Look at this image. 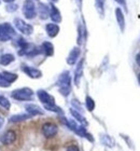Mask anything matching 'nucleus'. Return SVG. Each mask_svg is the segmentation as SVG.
<instances>
[{
	"label": "nucleus",
	"mask_w": 140,
	"mask_h": 151,
	"mask_svg": "<svg viewBox=\"0 0 140 151\" xmlns=\"http://www.w3.org/2000/svg\"><path fill=\"white\" fill-rule=\"evenodd\" d=\"M71 78H70V73L69 71H65L59 76L58 80H57V86L59 88V92L62 93L64 96H68L71 91Z\"/></svg>",
	"instance_id": "nucleus-1"
},
{
	"label": "nucleus",
	"mask_w": 140,
	"mask_h": 151,
	"mask_svg": "<svg viewBox=\"0 0 140 151\" xmlns=\"http://www.w3.org/2000/svg\"><path fill=\"white\" fill-rule=\"evenodd\" d=\"M11 95H12V97L14 99H16V101H31L32 97H34V92L29 88H23L13 91Z\"/></svg>",
	"instance_id": "nucleus-2"
},
{
	"label": "nucleus",
	"mask_w": 140,
	"mask_h": 151,
	"mask_svg": "<svg viewBox=\"0 0 140 151\" xmlns=\"http://www.w3.org/2000/svg\"><path fill=\"white\" fill-rule=\"evenodd\" d=\"M15 36V30L9 23L0 24V41L6 42Z\"/></svg>",
	"instance_id": "nucleus-3"
},
{
	"label": "nucleus",
	"mask_w": 140,
	"mask_h": 151,
	"mask_svg": "<svg viewBox=\"0 0 140 151\" xmlns=\"http://www.w3.org/2000/svg\"><path fill=\"white\" fill-rule=\"evenodd\" d=\"M23 13L27 19H32L37 15V10H36V6L32 2V0H26L23 6Z\"/></svg>",
	"instance_id": "nucleus-4"
},
{
	"label": "nucleus",
	"mask_w": 140,
	"mask_h": 151,
	"mask_svg": "<svg viewBox=\"0 0 140 151\" xmlns=\"http://www.w3.org/2000/svg\"><path fill=\"white\" fill-rule=\"evenodd\" d=\"M14 24H15V27L19 29V32L24 34V35H31L34 32V28L32 26L27 24L26 22H24L23 19H14Z\"/></svg>",
	"instance_id": "nucleus-5"
},
{
	"label": "nucleus",
	"mask_w": 140,
	"mask_h": 151,
	"mask_svg": "<svg viewBox=\"0 0 140 151\" xmlns=\"http://www.w3.org/2000/svg\"><path fill=\"white\" fill-rule=\"evenodd\" d=\"M57 125L54 124V123H51V122H47V123H44L43 125H42V134L44 135V137H47V138H52L54 136L57 134Z\"/></svg>",
	"instance_id": "nucleus-6"
},
{
	"label": "nucleus",
	"mask_w": 140,
	"mask_h": 151,
	"mask_svg": "<svg viewBox=\"0 0 140 151\" xmlns=\"http://www.w3.org/2000/svg\"><path fill=\"white\" fill-rule=\"evenodd\" d=\"M37 95L40 101L42 103L43 105H55V98L50 95L47 93V91H44V90H39L37 92Z\"/></svg>",
	"instance_id": "nucleus-7"
},
{
	"label": "nucleus",
	"mask_w": 140,
	"mask_h": 151,
	"mask_svg": "<svg viewBox=\"0 0 140 151\" xmlns=\"http://www.w3.org/2000/svg\"><path fill=\"white\" fill-rule=\"evenodd\" d=\"M16 139V134L14 131H6L4 134H3L2 136H1V138H0V140H1V142H2L3 145H11V144H13V142H15Z\"/></svg>",
	"instance_id": "nucleus-8"
},
{
	"label": "nucleus",
	"mask_w": 140,
	"mask_h": 151,
	"mask_svg": "<svg viewBox=\"0 0 140 151\" xmlns=\"http://www.w3.org/2000/svg\"><path fill=\"white\" fill-rule=\"evenodd\" d=\"M23 71L32 79H39L42 77V73L40 70L37 69V68H34V67H29V66H23Z\"/></svg>",
	"instance_id": "nucleus-9"
},
{
	"label": "nucleus",
	"mask_w": 140,
	"mask_h": 151,
	"mask_svg": "<svg viewBox=\"0 0 140 151\" xmlns=\"http://www.w3.org/2000/svg\"><path fill=\"white\" fill-rule=\"evenodd\" d=\"M50 17L51 19L53 21L54 23H60L62 22V15H60V12L59 10L56 8L54 4H50Z\"/></svg>",
	"instance_id": "nucleus-10"
},
{
	"label": "nucleus",
	"mask_w": 140,
	"mask_h": 151,
	"mask_svg": "<svg viewBox=\"0 0 140 151\" xmlns=\"http://www.w3.org/2000/svg\"><path fill=\"white\" fill-rule=\"evenodd\" d=\"M80 53H81V51H80L79 47H73V49L70 51L68 57H67V63H68L69 65H75V62L78 60L79 56H80Z\"/></svg>",
	"instance_id": "nucleus-11"
},
{
	"label": "nucleus",
	"mask_w": 140,
	"mask_h": 151,
	"mask_svg": "<svg viewBox=\"0 0 140 151\" xmlns=\"http://www.w3.org/2000/svg\"><path fill=\"white\" fill-rule=\"evenodd\" d=\"M115 17H116V22L118 24V27L121 29V32L125 30V17L123 14V11L121 10V8H116L115 9Z\"/></svg>",
	"instance_id": "nucleus-12"
},
{
	"label": "nucleus",
	"mask_w": 140,
	"mask_h": 151,
	"mask_svg": "<svg viewBox=\"0 0 140 151\" xmlns=\"http://www.w3.org/2000/svg\"><path fill=\"white\" fill-rule=\"evenodd\" d=\"M38 13H39L40 19H47L50 16V6L44 4V3H39V6H38Z\"/></svg>",
	"instance_id": "nucleus-13"
},
{
	"label": "nucleus",
	"mask_w": 140,
	"mask_h": 151,
	"mask_svg": "<svg viewBox=\"0 0 140 151\" xmlns=\"http://www.w3.org/2000/svg\"><path fill=\"white\" fill-rule=\"evenodd\" d=\"M45 29H47V36L51 38L56 37L59 32V26L57 25V24H55V23H50V24H47V25L45 26Z\"/></svg>",
	"instance_id": "nucleus-14"
},
{
	"label": "nucleus",
	"mask_w": 140,
	"mask_h": 151,
	"mask_svg": "<svg viewBox=\"0 0 140 151\" xmlns=\"http://www.w3.org/2000/svg\"><path fill=\"white\" fill-rule=\"evenodd\" d=\"M26 110L27 112L30 114V116H37V114H43V111L41 109L39 106L37 105H34V104H29V105H26L25 106Z\"/></svg>",
	"instance_id": "nucleus-15"
},
{
	"label": "nucleus",
	"mask_w": 140,
	"mask_h": 151,
	"mask_svg": "<svg viewBox=\"0 0 140 151\" xmlns=\"http://www.w3.org/2000/svg\"><path fill=\"white\" fill-rule=\"evenodd\" d=\"M82 73H83V60H81L79 62L78 67H77V69H75V85H79V83H80V80H81V78H82Z\"/></svg>",
	"instance_id": "nucleus-16"
},
{
	"label": "nucleus",
	"mask_w": 140,
	"mask_h": 151,
	"mask_svg": "<svg viewBox=\"0 0 140 151\" xmlns=\"http://www.w3.org/2000/svg\"><path fill=\"white\" fill-rule=\"evenodd\" d=\"M41 50H42V52H43L47 56H52L54 54V47L51 42H43Z\"/></svg>",
	"instance_id": "nucleus-17"
},
{
	"label": "nucleus",
	"mask_w": 140,
	"mask_h": 151,
	"mask_svg": "<svg viewBox=\"0 0 140 151\" xmlns=\"http://www.w3.org/2000/svg\"><path fill=\"white\" fill-rule=\"evenodd\" d=\"M13 60H14V56L12 54H3L2 56L0 57V64L3 65V66H6V65L11 64Z\"/></svg>",
	"instance_id": "nucleus-18"
},
{
	"label": "nucleus",
	"mask_w": 140,
	"mask_h": 151,
	"mask_svg": "<svg viewBox=\"0 0 140 151\" xmlns=\"http://www.w3.org/2000/svg\"><path fill=\"white\" fill-rule=\"evenodd\" d=\"M30 118V114H15V116H12L10 121L11 122H21V121H24V120H27Z\"/></svg>",
	"instance_id": "nucleus-19"
},
{
	"label": "nucleus",
	"mask_w": 140,
	"mask_h": 151,
	"mask_svg": "<svg viewBox=\"0 0 140 151\" xmlns=\"http://www.w3.org/2000/svg\"><path fill=\"white\" fill-rule=\"evenodd\" d=\"M105 2H106V0H95L96 9L101 16H103V13H105Z\"/></svg>",
	"instance_id": "nucleus-20"
},
{
	"label": "nucleus",
	"mask_w": 140,
	"mask_h": 151,
	"mask_svg": "<svg viewBox=\"0 0 140 151\" xmlns=\"http://www.w3.org/2000/svg\"><path fill=\"white\" fill-rule=\"evenodd\" d=\"M70 113H71V116H73L77 121H79L80 123H83V124H86L85 118H84L83 116H81V114H80V113H79L77 110H75V109H71V110H70Z\"/></svg>",
	"instance_id": "nucleus-21"
},
{
	"label": "nucleus",
	"mask_w": 140,
	"mask_h": 151,
	"mask_svg": "<svg viewBox=\"0 0 140 151\" xmlns=\"http://www.w3.org/2000/svg\"><path fill=\"white\" fill-rule=\"evenodd\" d=\"M2 75H3V77H4V79H6V81L9 82V83H12V82H14L16 79H17V75H15V73L4 71Z\"/></svg>",
	"instance_id": "nucleus-22"
},
{
	"label": "nucleus",
	"mask_w": 140,
	"mask_h": 151,
	"mask_svg": "<svg viewBox=\"0 0 140 151\" xmlns=\"http://www.w3.org/2000/svg\"><path fill=\"white\" fill-rule=\"evenodd\" d=\"M85 105H86V108L88 111H93L95 109V101L92 97L90 96H86V99H85Z\"/></svg>",
	"instance_id": "nucleus-23"
},
{
	"label": "nucleus",
	"mask_w": 140,
	"mask_h": 151,
	"mask_svg": "<svg viewBox=\"0 0 140 151\" xmlns=\"http://www.w3.org/2000/svg\"><path fill=\"white\" fill-rule=\"evenodd\" d=\"M0 106L6 109V110H9L10 109V101H8V98H6L4 96H0Z\"/></svg>",
	"instance_id": "nucleus-24"
},
{
	"label": "nucleus",
	"mask_w": 140,
	"mask_h": 151,
	"mask_svg": "<svg viewBox=\"0 0 140 151\" xmlns=\"http://www.w3.org/2000/svg\"><path fill=\"white\" fill-rule=\"evenodd\" d=\"M44 108L47 109V110H50V111H53V112H57V113H62V109L59 107H57L56 105H44Z\"/></svg>",
	"instance_id": "nucleus-25"
},
{
	"label": "nucleus",
	"mask_w": 140,
	"mask_h": 151,
	"mask_svg": "<svg viewBox=\"0 0 140 151\" xmlns=\"http://www.w3.org/2000/svg\"><path fill=\"white\" fill-rule=\"evenodd\" d=\"M10 84L11 83H9V82L6 81L2 73H0V86H2V88H9Z\"/></svg>",
	"instance_id": "nucleus-26"
},
{
	"label": "nucleus",
	"mask_w": 140,
	"mask_h": 151,
	"mask_svg": "<svg viewBox=\"0 0 140 151\" xmlns=\"http://www.w3.org/2000/svg\"><path fill=\"white\" fill-rule=\"evenodd\" d=\"M6 10H8L9 12H13V11L17 10V6H16V4H9V6H6Z\"/></svg>",
	"instance_id": "nucleus-27"
},
{
	"label": "nucleus",
	"mask_w": 140,
	"mask_h": 151,
	"mask_svg": "<svg viewBox=\"0 0 140 151\" xmlns=\"http://www.w3.org/2000/svg\"><path fill=\"white\" fill-rule=\"evenodd\" d=\"M66 151H80V150H79V148L77 146H69Z\"/></svg>",
	"instance_id": "nucleus-28"
},
{
	"label": "nucleus",
	"mask_w": 140,
	"mask_h": 151,
	"mask_svg": "<svg viewBox=\"0 0 140 151\" xmlns=\"http://www.w3.org/2000/svg\"><path fill=\"white\" fill-rule=\"evenodd\" d=\"M114 1H116V2H118V4H121V6H126V1H125V0H114Z\"/></svg>",
	"instance_id": "nucleus-29"
},
{
	"label": "nucleus",
	"mask_w": 140,
	"mask_h": 151,
	"mask_svg": "<svg viewBox=\"0 0 140 151\" xmlns=\"http://www.w3.org/2000/svg\"><path fill=\"white\" fill-rule=\"evenodd\" d=\"M136 62H137V64H138V66L140 67V52L139 53L136 55Z\"/></svg>",
	"instance_id": "nucleus-30"
},
{
	"label": "nucleus",
	"mask_w": 140,
	"mask_h": 151,
	"mask_svg": "<svg viewBox=\"0 0 140 151\" xmlns=\"http://www.w3.org/2000/svg\"><path fill=\"white\" fill-rule=\"evenodd\" d=\"M3 123H4V119H3L2 116H0V129H1V126L3 125Z\"/></svg>",
	"instance_id": "nucleus-31"
},
{
	"label": "nucleus",
	"mask_w": 140,
	"mask_h": 151,
	"mask_svg": "<svg viewBox=\"0 0 140 151\" xmlns=\"http://www.w3.org/2000/svg\"><path fill=\"white\" fill-rule=\"evenodd\" d=\"M4 2H12V1H14V0H3Z\"/></svg>",
	"instance_id": "nucleus-32"
},
{
	"label": "nucleus",
	"mask_w": 140,
	"mask_h": 151,
	"mask_svg": "<svg viewBox=\"0 0 140 151\" xmlns=\"http://www.w3.org/2000/svg\"><path fill=\"white\" fill-rule=\"evenodd\" d=\"M138 82H139V83H140V73H139V75H138Z\"/></svg>",
	"instance_id": "nucleus-33"
},
{
	"label": "nucleus",
	"mask_w": 140,
	"mask_h": 151,
	"mask_svg": "<svg viewBox=\"0 0 140 151\" xmlns=\"http://www.w3.org/2000/svg\"><path fill=\"white\" fill-rule=\"evenodd\" d=\"M51 1H54V2H56V1H58V0H51Z\"/></svg>",
	"instance_id": "nucleus-34"
}]
</instances>
